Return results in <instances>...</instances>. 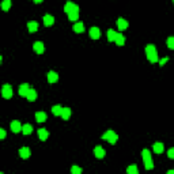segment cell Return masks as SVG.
<instances>
[{
	"instance_id": "obj_1",
	"label": "cell",
	"mask_w": 174,
	"mask_h": 174,
	"mask_svg": "<svg viewBox=\"0 0 174 174\" xmlns=\"http://www.w3.org/2000/svg\"><path fill=\"white\" fill-rule=\"evenodd\" d=\"M146 54L150 63H156L158 61V52L154 45H147L146 46Z\"/></svg>"
},
{
	"instance_id": "obj_2",
	"label": "cell",
	"mask_w": 174,
	"mask_h": 174,
	"mask_svg": "<svg viewBox=\"0 0 174 174\" xmlns=\"http://www.w3.org/2000/svg\"><path fill=\"white\" fill-rule=\"evenodd\" d=\"M142 158L144 160V167L147 170H151L154 169V163H153V158H151V153H150L147 148H144L142 151Z\"/></svg>"
},
{
	"instance_id": "obj_3",
	"label": "cell",
	"mask_w": 174,
	"mask_h": 174,
	"mask_svg": "<svg viewBox=\"0 0 174 174\" xmlns=\"http://www.w3.org/2000/svg\"><path fill=\"white\" fill-rule=\"evenodd\" d=\"M102 139L107 140L110 144H116V142H117L118 136H117V133H114V131L109 129V131H106V132H105V133L102 135Z\"/></svg>"
},
{
	"instance_id": "obj_4",
	"label": "cell",
	"mask_w": 174,
	"mask_h": 174,
	"mask_svg": "<svg viewBox=\"0 0 174 174\" xmlns=\"http://www.w3.org/2000/svg\"><path fill=\"white\" fill-rule=\"evenodd\" d=\"M1 95L6 98V100H10L12 97V87L10 84H4L3 89H1Z\"/></svg>"
},
{
	"instance_id": "obj_5",
	"label": "cell",
	"mask_w": 174,
	"mask_h": 174,
	"mask_svg": "<svg viewBox=\"0 0 174 174\" xmlns=\"http://www.w3.org/2000/svg\"><path fill=\"white\" fill-rule=\"evenodd\" d=\"M10 127H11V131L14 132V133H18V132L22 131V127H23V125H21V122H19L18 120H15L10 124Z\"/></svg>"
},
{
	"instance_id": "obj_6",
	"label": "cell",
	"mask_w": 174,
	"mask_h": 174,
	"mask_svg": "<svg viewBox=\"0 0 174 174\" xmlns=\"http://www.w3.org/2000/svg\"><path fill=\"white\" fill-rule=\"evenodd\" d=\"M89 33H90V37H91L92 39H98L101 37V30L98 27H91L89 30Z\"/></svg>"
},
{
	"instance_id": "obj_7",
	"label": "cell",
	"mask_w": 174,
	"mask_h": 174,
	"mask_svg": "<svg viewBox=\"0 0 174 174\" xmlns=\"http://www.w3.org/2000/svg\"><path fill=\"white\" fill-rule=\"evenodd\" d=\"M29 90H30V86L27 84V83H23V84H21L19 86V95L21 97H26L27 95V92H29Z\"/></svg>"
},
{
	"instance_id": "obj_8",
	"label": "cell",
	"mask_w": 174,
	"mask_h": 174,
	"mask_svg": "<svg viewBox=\"0 0 174 174\" xmlns=\"http://www.w3.org/2000/svg\"><path fill=\"white\" fill-rule=\"evenodd\" d=\"M78 18H79V7H76L74 11H71V12L68 14V19L72 22H76Z\"/></svg>"
},
{
	"instance_id": "obj_9",
	"label": "cell",
	"mask_w": 174,
	"mask_h": 174,
	"mask_svg": "<svg viewBox=\"0 0 174 174\" xmlns=\"http://www.w3.org/2000/svg\"><path fill=\"white\" fill-rule=\"evenodd\" d=\"M153 150H154V153H155V154H162V153H163V150H165L163 143L156 142L155 144L153 146Z\"/></svg>"
},
{
	"instance_id": "obj_10",
	"label": "cell",
	"mask_w": 174,
	"mask_h": 174,
	"mask_svg": "<svg viewBox=\"0 0 174 174\" xmlns=\"http://www.w3.org/2000/svg\"><path fill=\"white\" fill-rule=\"evenodd\" d=\"M33 48H34V50H36L38 54L39 53H44V50H45V45H44L41 41H37V42H34V46H33Z\"/></svg>"
},
{
	"instance_id": "obj_11",
	"label": "cell",
	"mask_w": 174,
	"mask_h": 174,
	"mask_svg": "<svg viewBox=\"0 0 174 174\" xmlns=\"http://www.w3.org/2000/svg\"><path fill=\"white\" fill-rule=\"evenodd\" d=\"M26 98H27V101H30V102H34V101L37 100V91L34 89H30L27 92V95H26Z\"/></svg>"
},
{
	"instance_id": "obj_12",
	"label": "cell",
	"mask_w": 174,
	"mask_h": 174,
	"mask_svg": "<svg viewBox=\"0 0 174 174\" xmlns=\"http://www.w3.org/2000/svg\"><path fill=\"white\" fill-rule=\"evenodd\" d=\"M57 80H59V75H57V72L50 71L49 74H48V82L49 83H56Z\"/></svg>"
},
{
	"instance_id": "obj_13",
	"label": "cell",
	"mask_w": 174,
	"mask_h": 174,
	"mask_svg": "<svg viewBox=\"0 0 174 174\" xmlns=\"http://www.w3.org/2000/svg\"><path fill=\"white\" fill-rule=\"evenodd\" d=\"M117 26L121 32H122V30H125V29H128V22L125 21L124 18H118L117 19Z\"/></svg>"
},
{
	"instance_id": "obj_14",
	"label": "cell",
	"mask_w": 174,
	"mask_h": 174,
	"mask_svg": "<svg viewBox=\"0 0 174 174\" xmlns=\"http://www.w3.org/2000/svg\"><path fill=\"white\" fill-rule=\"evenodd\" d=\"M94 155L97 156V158H103V156H105V150L102 148V147L101 146H97L95 148H94Z\"/></svg>"
},
{
	"instance_id": "obj_15",
	"label": "cell",
	"mask_w": 174,
	"mask_h": 174,
	"mask_svg": "<svg viewBox=\"0 0 174 174\" xmlns=\"http://www.w3.org/2000/svg\"><path fill=\"white\" fill-rule=\"evenodd\" d=\"M42 19H44V25H45V26H52L54 23V18L52 16V15H49V14L44 15Z\"/></svg>"
},
{
	"instance_id": "obj_16",
	"label": "cell",
	"mask_w": 174,
	"mask_h": 174,
	"mask_svg": "<svg viewBox=\"0 0 174 174\" xmlns=\"http://www.w3.org/2000/svg\"><path fill=\"white\" fill-rule=\"evenodd\" d=\"M46 118H48V116H46L45 112H37L36 113V120L38 122H45Z\"/></svg>"
},
{
	"instance_id": "obj_17",
	"label": "cell",
	"mask_w": 174,
	"mask_h": 174,
	"mask_svg": "<svg viewBox=\"0 0 174 174\" xmlns=\"http://www.w3.org/2000/svg\"><path fill=\"white\" fill-rule=\"evenodd\" d=\"M38 137L42 140V142H45L46 139L49 137V132L46 131V129H44V128H41V129H38Z\"/></svg>"
},
{
	"instance_id": "obj_18",
	"label": "cell",
	"mask_w": 174,
	"mask_h": 174,
	"mask_svg": "<svg viewBox=\"0 0 174 174\" xmlns=\"http://www.w3.org/2000/svg\"><path fill=\"white\" fill-rule=\"evenodd\" d=\"M27 29H29V32L30 33H36L37 30H38V23L34 22V21L27 22Z\"/></svg>"
},
{
	"instance_id": "obj_19",
	"label": "cell",
	"mask_w": 174,
	"mask_h": 174,
	"mask_svg": "<svg viewBox=\"0 0 174 174\" xmlns=\"http://www.w3.org/2000/svg\"><path fill=\"white\" fill-rule=\"evenodd\" d=\"M72 30L75 33H83L84 32V25H83L82 22H76L74 25V27H72Z\"/></svg>"
},
{
	"instance_id": "obj_20",
	"label": "cell",
	"mask_w": 174,
	"mask_h": 174,
	"mask_svg": "<svg viewBox=\"0 0 174 174\" xmlns=\"http://www.w3.org/2000/svg\"><path fill=\"white\" fill-rule=\"evenodd\" d=\"M19 155H21L23 159L29 158V156H30V148H29V147H22V148L19 150Z\"/></svg>"
},
{
	"instance_id": "obj_21",
	"label": "cell",
	"mask_w": 174,
	"mask_h": 174,
	"mask_svg": "<svg viewBox=\"0 0 174 174\" xmlns=\"http://www.w3.org/2000/svg\"><path fill=\"white\" fill-rule=\"evenodd\" d=\"M61 117H63V120H69V117H71V109L69 107H63V112H61Z\"/></svg>"
},
{
	"instance_id": "obj_22",
	"label": "cell",
	"mask_w": 174,
	"mask_h": 174,
	"mask_svg": "<svg viewBox=\"0 0 174 174\" xmlns=\"http://www.w3.org/2000/svg\"><path fill=\"white\" fill-rule=\"evenodd\" d=\"M76 7H78L76 4H74L72 1H68V3L64 6V11L67 12V14H69V12H71V11H74Z\"/></svg>"
},
{
	"instance_id": "obj_23",
	"label": "cell",
	"mask_w": 174,
	"mask_h": 174,
	"mask_svg": "<svg viewBox=\"0 0 174 174\" xmlns=\"http://www.w3.org/2000/svg\"><path fill=\"white\" fill-rule=\"evenodd\" d=\"M114 42L117 44L118 46H122L125 44V37L121 34V33H117V37H116V41Z\"/></svg>"
},
{
	"instance_id": "obj_24",
	"label": "cell",
	"mask_w": 174,
	"mask_h": 174,
	"mask_svg": "<svg viewBox=\"0 0 174 174\" xmlns=\"http://www.w3.org/2000/svg\"><path fill=\"white\" fill-rule=\"evenodd\" d=\"M32 132H33V127L30 124H25L22 127V133L23 135H30Z\"/></svg>"
},
{
	"instance_id": "obj_25",
	"label": "cell",
	"mask_w": 174,
	"mask_h": 174,
	"mask_svg": "<svg viewBox=\"0 0 174 174\" xmlns=\"http://www.w3.org/2000/svg\"><path fill=\"white\" fill-rule=\"evenodd\" d=\"M61 112H63V106H61V105H54V106L52 107V113H53L54 116H61Z\"/></svg>"
},
{
	"instance_id": "obj_26",
	"label": "cell",
	"mask_w": 174,
	"mask_h": 174,
	"mask_svg": "<svg viewBox=\"0 0 174 174\" xmlns=\"http://www.w3.org/2000/svg\"><path fill=\"white\" fill-rule=\"evenodd\" d=\"M116 37H117V33L114 30H112V29H109L107 30V39L109 41H116Z\"/></svg>"
},
{
	"instance_id": "obj_27",
	"label": "cell",
	"mask_w": 174,
	"mask_h": 174,
	"mask_svg": "<svg viewBox=\"0 0 174 174\" xmlns=\"http://www.w3.org/2000/svg\"><path fill=\"white\" fill-rule=\"evenodd\" d=\"M11 7V0H3V3H1V8L3 11H8Z\"/></svg>"
},
{
	"instance_id": "obj_28",
	"label": "cell",
	"mask_w": 174,
	"mask_h": 174,
	"mask_svg": "<svg viewBox=\"0 0 174 174\" xmlns=\"http://www.w3.org/2000/svg\"><path fill=\"white\" fill-rule=\"evenodd\" d=\"M166 44L169 46V49H174V37H169Z\"/></svg>"
},
{
	"instance_id": "obj_29",
	"label": "cell",
	"mask_w": 174,
	"mask_h": 174,
	"mask_svg": "<svg viewBox=\"0 0 174 174\" xmlns=\"http://www.w3.org/2000/svg\"><path fill=\"white\" fill-rule=\"evenodd\" d=\"M127 173H129V174H137V167H136V166H129L128 169H127Z\"/></svg>"
},
{
	"instance_id": "obj_30",
	"label": "cell",
	"mask_w": 174,
	"mask_h": 174,
	"mask_svg": "<svg viewBox=\"0 0 174 174\" xmlns=\"http://www.w3.org/2000/svg\"><path fill=\"white\" fill-rule=\"evenodd\" d=\"M71 171H72V174H80V173H82V169L78 167V166H72L71 167Z\"/></svg>"
},
{
	"instance_id": "obj_31",
	"label": "cell",
	"mask_w": 174,
	"mask_h": 174,
	"mask_svg": "<svg viewBox=\"0 0 174 174\" xmlns=\"http://www.w3.org/2000/svg\"><path fill=\"white\" fill-rule=\"evenodd\" d=\"M167 156H169L170 159H174V148H170L167 151Z\"/></svg>"
},
{
	"instance_id": "obj_32",
	"label": "cell",
	"mask_w": 174,
	"mask_h": 174,
	"mask_svg": "<svg viewBox=\"0 0 174 174\" xmlns=\"http://www.w3.org/2000/svg\"><path fill=\"white\" fill-rule=\"evenodd\" d=\"M167 60H169V57H165V59H162V60L159 61V64H160V67H163L165 64L167 63Z\"/></svg>"
},
{
	"instance_id": "obj_33",
	"label": "cell",
	"mask_w": 174,
	"mask_h": 174,
	"mask_svg": "<svg viewBox=\"0 0 174 174\" xmlns=\"http://www.w3.org/2000/svg\"><path fill=\"white\" fill-rule=\"evenodd\" d=\"M0 137L1 139L6 137V131H4V129H0Z\"/></svg>"
},
{
	"instance_id": "obj_34",
	"label": "cell",
	"mask_w": 174,
	"mask_h": 174,
	"mask_svg": "<svg viewBox=\"0 0 174 174\" xmlns=\"http://www.w3.org/2000/svg\"><path fill=\"white\" fill-rule=\"evenodd\" d=\"M33 1H34V3H37V4H39V3H42L44 0H33Z\"/></svg>"
},
{
	"instance_id": "obj_35",
	"label": "cell",
	"mask_w": 174,
	"mask_h": 174,
	"mask_svg": "<svg viewBox=\"0 0 174 174\" xmlns=\"http://www.w3.org/2000/svg\"><path fill=\"white\" fill-rule=\"evenodd\" d=\"M167 173H169V174H174V170H167Z\"/></svg>"
},
{
	"instance_id": "obj_36",
	"label": "cell",
	"mask_w": 174,
	"mask_h": 174,
	"mask_svg": "<svg viewBox=\"0 0 174 174\" xmlns=\"http://www.w3.org/2000/svg\"><path fill=\"white\" fill-rule=\"evenodd\" d=\"M173 4H174V0H173Z\"/></svg>"
}]
</instances>
